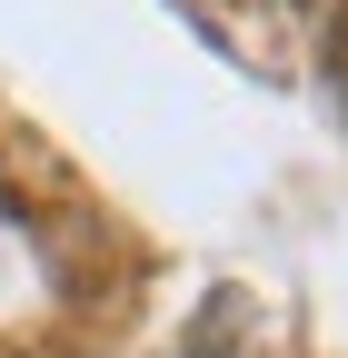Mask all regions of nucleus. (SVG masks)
<instances>
[]
</instances>
